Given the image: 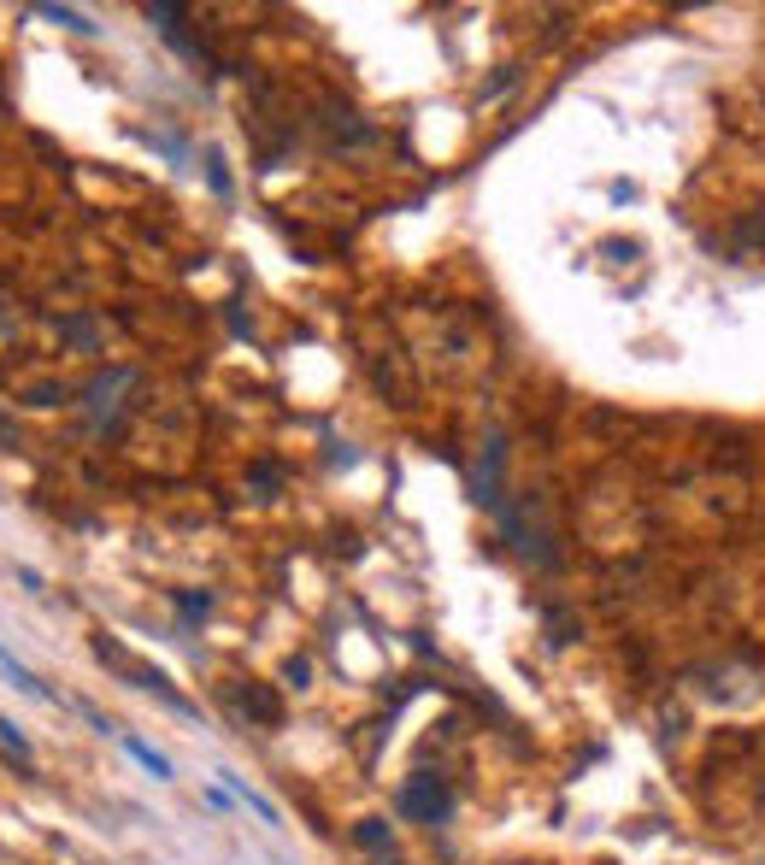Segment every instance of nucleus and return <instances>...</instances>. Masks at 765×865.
Here are the masks:
<instances>
[{"label": "nucleus", "instance_id": "nucleus-1", "mask_svg": "<svg viewBox=\"0 0 765 865\" xmlns=\"http://www.w3.org/2000/svg\"><path fill=\"white\" fill-rule=\"evenodd\" d=\"M401 812H406V819H418V824H441L453 812V789L441 784V777H430V771H413L401 784Z\"/></svg>", "mask_w": 765, "mask_h": 865}, {"label": "nucleus", "instance_id": "nucleus-2", "mask_svg": "<svg viewBox=\"0 0 765 865\" xmlns=\"http://www.w3.org/2000/svg\"><path fill=\"white\" fill-rule=\"evenodd\" d=\"M230 701H236V712H248L253 724H283V701H277L265 683H253V677L230 689Z\"/></svg>", "mask_w": 765, "mask_h": 865}, {"label": "nucleus", "instance_id": "nucleus-3", "mask_svg": "<svg viewBox=\"0 0 765 865\" xmlns=\"http://www.w3.org/2000/svg\"><path fill=\"white\" fill-rule=\"evenodd\" d=\"M36 19H47V24H65V30H77V36H95V24L83 19V12H72V7H36Z\"/></svg>", "mask_w": 765, "mask_h": 865}, {"label": "nucleus", "instance_id": "nucleus-4", "mask_svg": "<svg viewBox=\"0 0 765 865\" xmlns=\"http://www.w3.org/2000/svg\"><path fill=\"white\" fill-rule=\"evenodd\" d=\"M124 748H130L135 759H142V766H147L153 777H172V759H165V754H153L147 742H135V736H124Z\"/></svg>", "mask_w": 765, "mask_h": 865}, {"label": "nucleus", "instance_id": "nucleus-5", "mask_svg": "<svg viewBox=\"0 0 765 865\" xmlns=\"http://www.w3.org/2000/svg\"><path fill=\"white\" fill-rule=\"evenodd\" d=\"M353 842L371 847V854H383V847H389V824H383V819H365L360 830H353Z\"/></svg>", "mask_w": 765, "mask_h": 865}, {"label": "nucleus", "instance_id": "nucleus-6", "mask_svg": "<svg viewBox=\"0 0 765 865\" xmlns=\"http://www.w3.org/2000/svg\"><path fill=\"white\" fill-rule=\"evenodd\" d=\"M0 748H12L19 759H30V736H24V731H19V724H12V719H0Z\"/></svg>", "mask_w": 765, "mask_h": 865}, {"label": "nucleus", "instance_id": "nucleus-7", "mask_svg": "<svg viewBox=\"0 0 765 865\" xmlns=\"http://www.w3.org/2000/svg\"><path fill=\"white\" fill-rule=\"evenodd\" d=\"M207 177H212L218 195H230V177H225V160H218V154H207Z\"/></svg>", "mask_w": 765, "mask_h": 865}, {"label": "nucleus", "instance_id": "nucleus-8", "mask_svg": "<svg viewBox=\"0 0 765 865\" xmlns=\"http://www.w3.org/2000/svg\"><path fill=\"white\" fill-rule=\"evenodd\" d=\"M177 606H183V618H207V606H212V601H207V595H183Z\"/></svg>", "mask_w": 765, "mask_h": 865}, {"label": "nucleus", "instance_id": "nucleus-9", "mask_svg": "<svg viewBox=\"0 0 765 865\" xmlns=\"http://www.w3.org/2000/svg\"><path fill=\"white\" fill-rule=\"evenodd\" d=\"M283 677H288L295 689H306V677H313V666H306V659H288V666H283Z\"/></svg>", "mask_w": 765, "mask_h": 865}, {"label": "nucleus", "instance_id": "nucleus-10", "mask_svg": "<svg viewBox=\"0 0 765 865\" xmlns=\"http://www.w3.org/2000/svg\"><path fill=\"white\" fill-rule=\"evenodd\" d=\"M7 659H12V654H7V648H0V666H7Z\"/></svg>", "mask_w": 765, "mask_h": 865}, {"label": "nucleus", "instance_id": "nucleus-11", "mask_svg": "<svg viewBox=\"0 0 765 865\" xmlns=\"http://www.w3.org/2000/svg\"><path fill=\"white\" fill-rule=\"evenodd\" d=\"M383 865H389V859H383Z\"/></svg>", "mask_w": 765, "mask_h": 865}]
</instances>
